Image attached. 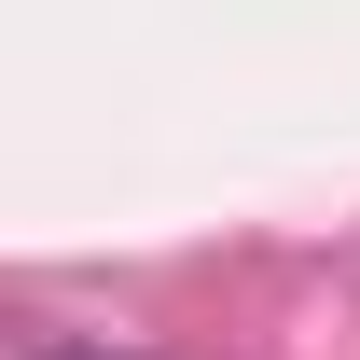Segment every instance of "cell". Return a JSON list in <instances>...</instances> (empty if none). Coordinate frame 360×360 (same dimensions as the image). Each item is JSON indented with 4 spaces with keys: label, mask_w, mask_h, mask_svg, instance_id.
Here are the masks:
<instances>
[{
    "label": "cell",
    "mask_w": 360,
    "mask_h": 360,
    "mask_svg": "<svg viewBox=\"0 0 360 360\" xmlns=\"http://www.w3.org/2000/svg\"><path fill=\"white\" fill-rule=\"evenodd\" d=\"M28 360H70V347H28Z\"/></svg>",
    "instance_id": "1"
}]
</instances>
